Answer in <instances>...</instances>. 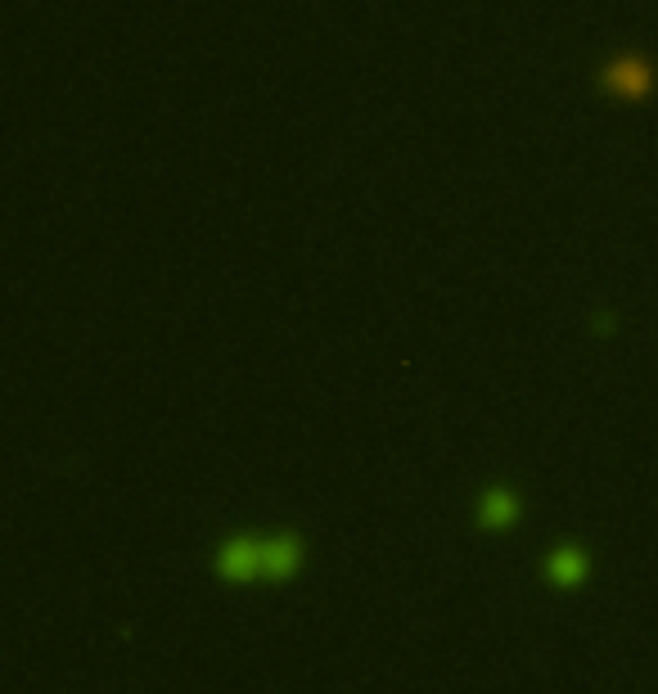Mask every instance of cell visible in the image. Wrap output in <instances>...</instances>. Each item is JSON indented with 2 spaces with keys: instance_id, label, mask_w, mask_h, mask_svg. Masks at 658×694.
Here are the masks:
<instances>
[{
  "instance_id": "cell-2",
  "label": "cell",
  "mask_w": 658,
  "mask_h": 694,
  "mask_svg": "<svg viewBox=\"0 0 658 694\" xmlns=\"http://www.w3.org/2000/svg\"><path fill=\"white\" fill-rule=\"evenodd\" d=\"M595 572V559L582 541H559V546L546 551L542 559V578L555 586V591H582Z\"/></svg>"
},
{
  "instance_id": "cell-1",
  "label": "cell",
  "mask_w": 658,
  "mask_h": 694,
  "mask_svg": "<svg viewBox=\"0 0 658 694\" xmlns=\"http://www.w3.org/2000/svg\"><path fill=\"white\" fill-rule=\"evenodd\" d=\"M307 568V541L303 532H230L213 551V572L226 586H253V582H293Z\"/></svg>"
},
{
  "instance_id": "cell-3",
  "label": "cell",
  "mask_w": 658,
  "mask_h": 694,
  "mask_svg": "<svg viewBox=\"0 0 658 694\" xmlns=\"http://www.w3.org/2000/svg\"><path fill=\"white\" fill-rule=\"evenodd\" d=\"M473 519H478V528H483V532H510L523 519V496L510 488V482H492L488 492H478Z\"/></svg>"
},
{
  "instance_id": "cell-4",
  "label": "cell",
  "mask_w": 658,
  "mask_h": 694,
  "mask_svg": "<svg viewBox=\"0 0 658 694\" xmlns=\"http://www.w3.org/2000/svg\"><path fill=\"white\" fill-rule=\"evenodd\" d=\"M609 86L618 90V96H649V86H654V77H649V68L645 64H636V59H613V68H609Z\"/></svg>"
}]
</instances>
